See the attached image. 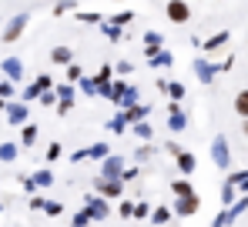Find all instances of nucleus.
I'll return each mask as SVG.
<instances>
[{
  "mask_svg": "<svg viewBox=\"0 0 248 227\" xmlns=\"http://www.w3.org/2000/svg\"><path fill=\"white\" fill-rule=\"evenodd\" d=\"M168 20H174V24L191 20V7H188L185 0H171V3H168Z\"/></svg>",
  "mask_w": 248,
  "mask_h": 227,
  "instance_id": "f257e3e1",
  "label": "nucleus"
},
{
  "mask_svg": "<svg viewBox=\"0 0 248 227\" xmlns=\"http://www.w3.org/2000/svg\"><path fill=\"white\" fill-rule=\"evenodd\" d=\"M195 207H198V197H195V194H191V197H185V200L178 204V211H181V214H195Z\"/></svg>",
  "mask_w": 248,
  "mask_h": 227,
  "instance_id": "f03ea898",
  "label": "nucleus"
},
{
  "mask_svg": "<svg viewBox=\"0 0 248 227\" xmlns=\"http://www.w3.org/2000/svg\"><path fill=\"white\" fill-rule=\"evenodd\" d=\"M235 111L242 114V117H248V90H242V94L235 97Z\"/></svg>",
  "mask_w": 248,
  "mask_h": 227,
  "instance_id": "7ed1b4c3",
  "label": "nucleus"
},
{
  "mask_svg": "<svg viewBox=\"0 0 248 227\" xmlns=\"http://www.w3.org/2000/svg\"><path fill=\"white\" fill-rule=\"evenodd\" d=\"M54 60H61V64H64V60H71V54H67V50H54Z\"/></svg>",
  "mask_w": 248,
  "mask_h": 227,
  "instance_id": "20e7f679",
  "label": "nucleus"
},
{
  "mask_svg": "<svg viewBox=\"0 0 248 227\" xmlns=\"http://www.w3.org/2000/svg\"><path fill=\"white\" fill-rule=\"evenodd\" d=\"M242 130H245V134H248V117H245V127H242Z\"/></svg>",
  "mask_w": 248,
  "mask_h": 227,
  "instance_id": "39448f33",
  "label": "nucleus"
}]
</instances>
